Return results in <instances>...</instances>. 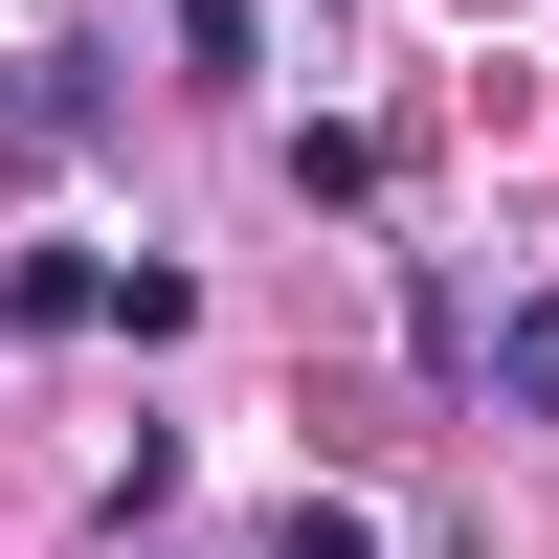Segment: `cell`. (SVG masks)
Segmentation results:
<instances>
[{
	"label": "cell",
	"instance_id": "6da1fadb",
	"mask_svg": "<svg viewBox=\"0 0 559 559\" xmlns=\"http://www.w3.org/2000/svg\"><path fill=\"white\" fill-rule=\"evenodd\" d=\"M492 381H515L537 426H559V292H515V313H492Z\"/></svg>",
	"mask_w": 559,
	"mask_h": 559
},
{
	"label": "cell",
	"instance_id": "7a4b0ae2",
	"mask_svg": "<svg viewBox=\"0 0 559 559\" xmlns=\"http://www.w3.org/2000/svg\"><path fill=\"white\" fill-rule=\"evenodd\" d=\"M247 559H381V515H336V492H292V515H269Z\"/></svg>",
	"mask_w": 559,
	"mask_h": 559
}]
</instances>
